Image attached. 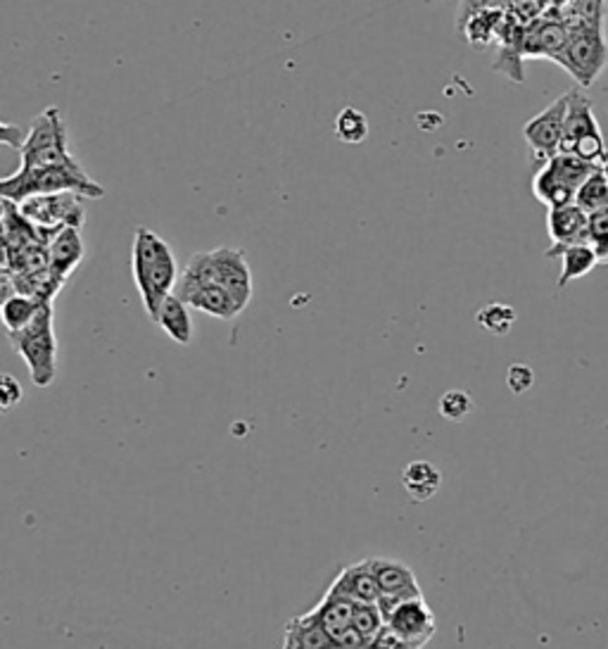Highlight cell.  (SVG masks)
Here are the masks:
<instances>
[{
  "label": "cell",
  "instance_id": "f546056e",
  "mask_svg": "<svg viewBox=\"0 0 608 649\" xmlns=\"http://www.w3.org/2000/svg\"><path fill=\"white\" fill-rule=\"evenodd\" d=\"M475 410L473 400L469 393L463 391H450L440 398V414L444 416L447 422H463L466 416Z\"/></svg>",
  "mask_w": 608,
  "mask_h": 649
},
{
  "label": "cell",
  "instance_id": "4fadbf2b",
  "mask_svg": "<svg viewBox=\"0 0 608 649\" xmlns=\"http://www.w3.org/2000/svg\"><path fill=\"white\" fill-rule=\"evenodd\" d=\"M173 293H177L188 307L200 310L224 322L236 320V316L243 312L238 300L230 295L224 286L214 281H191V279L179 277L177 291Z\"/></svg>",
  "mask_w": 608,
  "mask_h": 649
},
{
  "label": "cell",
  "instance_id": "4dcf8cb0",
  "mask_svg": "<svg viewBox=\"0 0 608 649\" xmlns=\"http://www.w3.org/2000/svg\"><path fill=\"white\" fill-rule=\"evenodd\" d=\"M532 383H534V373L528 365H511L509 371H506V385H509V391L514 395L530 391Z\"/></svg>",
  "mask_w": 608,
  "mask_h": 649
},
{
  "label": "cell",
  "instance_id": "8fae6325",
  "mask_svg": "<svg viewBox=\"0 0 608 649\" xmlns=\"http://www.w3.org/2000/svg\"><path fill=\"white\" fill-rule=\"evenodd\" d=\"M369 564H371V571L381 588L379 607H381L383 616L387 612H393L402 602L424 597V590H421V585H418L416 573L407 564H402V561H395V559H387V557H369Z\"/></svg>",
  "mask_w": 608,
  "mask_h": 649
},
{
  "label": "cell",
  "instance_id": "2e32d148",
  "mask_svg": "<svg viewBox=\"0 0 608 649\" xmlns=\"http://www.w3.org/2000/svg\"><path fill=\"white\" fill-rule=\"evenodd\" d=\"M328 593L350 600L354 604H379L381 602V588L371 571L369 559L345 567L338 573V579L330 583Z\"/></svg>",
  "mask_w": 608,
  "mask_h": 649
},
{
  "label": "cell",
  "instance_id": "836d02e7",
  "mask_svg": "<svg viewBox=\"0 0 608 649\" xmlns=\"http://www.w3.org/2000/svg\"><path fill=\"white\" fill-rule=\"evenodd\" d=\"M599 167H601V175H604V179H606V183H608V155H606V160H604Z\"/></svg>",
  "mask_w": 608,
  "mask_h": 649
},
{
  "label": "cell",
  "instance_id": "603a6c76",
  "mask_svg": "<svg viewBox=\"0 0 608 649\" xmlns=\"http://www.w3.org/2000/svg\"><path fill=\"white\" fill-rule=\"evenodd\" d=\"M504 20H506L504 10H495V8L483 10V12H475L473 18L463 22L461 32L466 34V38L473 43V46H487V43L499 38Z\"/></svg>",
  "mask_w": 608,
  "mask_h": 649
},
{
  "label": "cell",
  "instance_id": "9a60e30c",
  "mask_svg": "<svg viewBox=\"0 0 608 649\" xmlns=\"http://www.w3.org/2000/svg\"><path fill=\"white\" fill-rule=\"evenodd\" d=\"M589 214L581 205H561V208H547V231L552 238V248L561 250L568 245L589 243Z\"/></svg>",
  "mask_w": 608,
  "mask_h": 649
},
{
  "label": "cell",
  "instance_id": "ba28073f",
  "mask_svg": "<svg viewBox=\"0 0 608 649\" xmlns=\"http://www.w3.org/2000/svg\"><path fill=\"white\" fill-rule=\"evenodd\" d=\"M575 79L577 89H592L608 65V41L604 26H589L573 32L568 46L554 60Z\"/></svg>",
  "mask_w": 608,
  "mask_h": 649
},
{
  "label": "cell",
  "instance_id": "7a4b0ae2",
  "mask_svg": "<svg viewBox=\"0 0 608 649\" xmlns=\"http://www.w3.org/2000/svg\"><path fill=\"white\" fill-rule=\"evenodd\" d=\"M55 193H77L86 200H100L105 189L86 175L77 157L69 163H57L46 167H20V171L0 181V195L12 203H24L34 195H55Z\"/></svg>",
  "mask_w": 608,
  "mask_h": 649
},
{
  "label": "cell",
  "instance_id": "4316f807",
  "mask_svg": "<svg viewBox=\"0 0 608 649\" xmlns=\"http://www.w3.org/2000/svg\"><path fill=\"white\" fill-rule=\"evenodd\" d=\"M477 324L489 331V334L504 336L516 324V312L509 305H502V302H492V305H485L477 312Z\"/></svg>",
  "mask_w": 608,
  "mask_h": 649
},
{
  "label": "cell",
  "instance_id": "5b68a950",
  "mask_svg": "<svg viewBox=\"0 0 608 649\" xmlns=\"http://www.w3.org/2000/svg\"><path fill=\"white\" fill-rule=\"evenodd\" d=\"M559 153H568L595 165H601L608 155L595 105H592L589 96L583 89L568 91V114Z\"/></svg>",
  "mask_w": 608,
  "mask_h": 649
},
{
  "label": "cell",
  "instance_id": "7402d4cb",
  "mask_svg": "<svg viewBox=\"0 0 608 649\" xmlns=\"http://www.w3.org/2000/svg\"><path fill=\"white\" fill-rule=\"evenodd\" d=\"M402 483L414 502H428L436 497L442 485V473L430 461H412L402 471Z\"/></svg>",
  "mask_w": 608,
  "mask_h": 649
},
{
  "label": "cell",
  "instance_id": "7c38bea8",
  "mask_svg": "<svg viewBox=\"0 0 608 649\" xmlns=\"http://www.w3.org/2000/svg\"><path fill=\"white\" fill-rule=\"evenodd\" d=\"M385 626L395 630L402 640H407L414 649H424L438 630V618L426 604L424 597L407 600L397 604L393 612L385 614Z\"/></svg>",
  "mask_w": 608,
  "mask_h": 649
},
{
  "label": "cell",
  "instance_id": "ac0fdd59",
  "mask_svg": "<svg viewBox=\"0 0 608 649\" xmlns=\"http://www.w3.org/2000/svg\"><path fill=\"white\" fill-rule=\"evenodd\" d=\"M283 649H338V645L328 636V630L312 609L288 622L283 633Z\"/></svg>",
  "mask_w": 608,
  "mask_h": 649
},
{
  "label": "cell",
  "instance_id": "d4e9b609",
  "mask_svg": "<svg viewBox=\"0 0 608 649\" xmlns=\"http://www.w3.org/2000/svg\"><path fill=\"white\" fill-rule=\"evenodd\" d=\"M575 205H581L587 214H595L608 208V183L601 175V167L597 171H592L589 179L581 186V191L575 195Z\"/></svg>",
  "mask_w": 608,
  "mask_h": 649
},
{
  "label": "cell",
  "instance_id": "cb8c5ba5",
  "mask_svg": "<svg viewBox=\"0 0 608 649\" xmlns=\"http://www.w3.org/2000/svg\"><path fill=\"white\" fill-rule=\"evenodd\" d=\"M46 305L48 302L29 298V295H20V293L5 298L0 314H3V324L8 328V334H14V331H20V328L32 324L36 320V314Z\"/></svg>",
  "mask_w": 608,
  "mask_h": 649
},
{
  "label": "cell",
  "instance_id": "6da1fadb",
  "mask_svg": "<svg viewBox=\"0 0 608 649\" xmlns=\"http://www.w3.org/2000/svg\"><path fill=\"white\" fill-rule=\"evenodd\" d=\"M132 271L143 307H146L148 316L155 322L162 302L177 291L181 273L169 243L148 226H138L134 234Z\"/></svg>",
  "mask_w": 608,
  "mask_h": 649
},
{
  "label": "cell",
  "instance_id": "44dd1931",
  "mask_svg": "<svg viewBox=\"0 0 608 649\" xmlns=\"http://www.w3.org/2000/svg\"><path fill=\"white\" fill-rule=\"evenodd\" d=\"M155 324L162 328L173 343L191 345V340H193V320H191V312H188V305L177 293L169 295L162 302V307H159V312H157Z\"/></svg>",
  "mask_w": 608,
  "mask_h": 649
},
{
  "label": "cell",
  "instance_id": "ffe728a7",
  "mask_svg": "<svg viewBox=\"0 0 608 649\" xmlns=\"http://www.w3.org/2000/svg\"><path fill=\"white\" fill-rule=\"evenodd\" d=\"M544 255L561 259V273H559V281H556L559 288H566L571 281L583 279L592 269L599 267L597 253L589 243L568 245V248H561V250H547Z\"/></svg>",
  "mask_w": 608,
  "mask_h": 649
},
{
  "label": "cell",
  "instance_id": "d6986e66",
  "mask_svg": "<svg viewBox=\"0 0 608 649\" xmlns=\"http://www.w3.org/2000/svg\"><path fill=\"white\" fill-rule=\"evenodd\" d=\"M354 607H357L354 602L333 595V593H328V590H326L324 600L314 607L318 622H322V626L328 630V636L336 640L338 649H340V640L352 630Z\"/></svg>",
  "mask_w": 608,
  "mask_h": 649
},
{
  "label": "cell",
  "instance_id": "83f0119b",
  "mask_svg": "<svg viewBox=\"0 0 608 649\" xmlns=\"http://www.w3.org/2000/svg\"><path fill=\"white\" fill-rule=\"evenodd\" d=\"M352 628L371 645L373 638L385 628V616L379 604H357Z\"/></svg>",
  "mask_w": 608,
  "mask_h": 649
},
{
  "label": "cell",
  "instance_id": "52a82bcc",
  "mask_svg": "<svg viewBox=\"0 0 608 649\" xmlns=\"http://www.w3.org/2000/svg\"><path fill=\"white\" fill-rule=\"evenodd\" d=\"M22 167H46L57 163H69V143H67V126L63 122V114L57 108H46L29 126V134L24 136L20 146Z\"/></svg>",
  "mask_w": 608,
  "mask_h": 649
},
{
  "label": "cell",
  "instance_id": "9c48e42d",
  "mask_svg": "<svg viewBox=\"0 0 608 649\" xmlns=\"http://www.w3.org/2000/svg\"><path fill=\"white\" fill-rule=\"evenodd\" d=\"M566 114H568V93L556 98L547 110L534 114L530 122H526L523 138L528 143L534 165L542 167L544 163L552 160L554 155H559L563 126H566Z\"/></svg>",
  "mask_w": 608,
  "mask_h": 649
},
{
  "label": "cell",
  "instance_id": "5bb4252c",
  "mask_svg": "<svg viewBox=\"0 0 608 649\" xmlns=\"http://www.w3.org/2000/svg\"><path fill=\"white\" fill-rule=\"evenodd\" d=\"M571 29L561 18H549L542 14L540 20H534L526 26L523 32V46L520 53L526 57H547V60H556L561 51L568 46Z\"/></svg>",
  "mask_w": 608,
  "mask_h": 649
},
{
  "label": "cell",
  "instance_id": "3957f363",
  "mask_svg": "<svg viewBox=\"0 0 608 649\" xmlns=\"http://www.w3.org/2000/svg\"><path fill=\"white\" fill-rule=\"evenodd\" d=\"M183 279L191 281H214L224 286L226 291L238 300L245 310L252 300V271L248 257L236 248H216L207 253H198L181 271Z\"/></svg>",
  "mask_w": 608,
  "mask_h": 649
},
{
  "label": "cell",
  "instance_id": "277c9868",
  "mask_svg": "<svg viewBox=\"0 0 608 649\" xmlns=\"http://www.w3.org/2000/svg\"><path fill=\"white\" fill-rule=\"evenodd\" d=\"M8 336L14 353L26 362L34 385L48 388L57 377V338L53 302H48V305L36 314V320L32 324Z\"/></svg>",
  "mask_w": 608,
  "mask_h": 649
},
{
  "label": "cell",
  "instance_id": "484cf974",
  "mask_svg": "<svg viewBox=\"0 0 608 649\" xmlns=\"http://www.w3.org/2000/svg\"><path fill=\"white\" fill-rule=\"evenodd\" d=\"M336 136L342 143H364L369 138V120L364 112H359L354 108H345L338 118H336Z\"/></svg>",
  "mask_w": 608,
  "mask_h": 649
},
{
  "label": "cell",
  "instance_id": "e0dca14e",
  "mask_svg": "<svg viewBox=\"0 0 608 649\" xmlns=\"http://www.w3.org/2000/svg\"><path fill=\"white\" fill-rule=\"evenodd\" d=\"M83 255L86 245L81 238V228H60L48 245V269L60 281H67L71 277V271L81 265Z\"/></svg>",
  "mask_w": 608,
  "mask_h": 649
},
{
  "label": "cell",
  "instance_id": "f1b7e54d",
  "mask_svg": "<svg viewBox=\"0 0 608 649\" xmlns=\"http://www.w3.org/2000/svg\"><path fill=\"white\" fill-rule=\"evenodd\" d=\"M589 245L595 248L601 267H608V208L589 214Z\"/></svg>",
  "mask_w": 608,
  "mask_h": 649
},
{
  "label": "cell",
  "instance_id": "1f68e13d",
  "mask_svg": "<svg viewBox=\"0 0 608 649\" xmlns=\"http://www.w3.org/2000/svg\"><path fill=\"white\" fill-rule=\"evenodd\" d=\"M0 400H3V412H10L22 402V385L12 377H3V381H0Z\"/></svg>",
  "mask_w": 608,
  "mask_h": 649
},
{
  "label": "cell",
  "instance_id": "d6a6232c",
  "mask_svg": "<svg viewBox=\"0 0 608 649\" xmlns=\"http://www.w3.org/2000/svg\"><path fill=\"white\" fill-rule=\"evenodd\" d=\"M369 649H414L407 640H402L395 630H390L387 626L373 638Z\"/></svg>",
  "mask_w": 608,
  "mask_h": 649
},
{
  "label": "cell",
  "instance_id": "30bf717a",
  "mask_svg": "<svg viewBox=\"0 0 608 649\" xmlns=\"http://www.w3.org/2000/svg\"><path fill=\"white\" fill-rule=\"evenodd\" d=\"M83 195L77 193H55V195H34L20 203L26 220H32L41 228H81L86 222Z\"/></svg>",
  "mask_w": 608,
  "mask_h": 649
},
{
  "label": "cell",
  "instance_id": "8992f818",
  "mask_svg": "<svg viewBox=\"0 0 608 649\" xmlns=\"http://www.w3.org/2000/svg\"><path fill=\"white\" fill-rule=\"evenodd\" d=\"M597 169L599 165L595 163L581 160V157L568 153H559L538 169V175L532 179V193L547 208L571 205L575 203L581 186Z\"/></svg>",
  "mask_w": 608,
  "mask_h": 649
}]
</instances>
